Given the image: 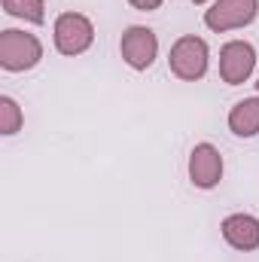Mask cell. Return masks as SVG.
Listing matches in <instances>:
<instances>
[{"mask_svg": "<svg viewBox=\"0 0 259 262\" xmlns=\"http://www.w3.org/2000/svg\"><path fill=\"white\" fill-rule=\"evenodd\" d=\"M40 58H43V43L34 34L15 31V28L0 31V67L3 70L21 73V70L37 67Z\"/></svg>", "mask_w": 259, "mask_h": 262, "instance_id": "obj_1", "label": "cell"}, {"mask_svg": "<svg viewBox=\"0 0 259 262\" xmlns=\"http://www.w3.org/2000/svg\"><path fill=\"white\" fill-rule=\"evenodd\" d=\"M207 58H210L207 43H204L201 37H195V34H186V37H180V40L171 46L168 67H171V73H174L177 79L195 82V79H201V76L207 73Z\"/></svg>", "mask_w": 259, "mask_h": 262, "instance_id": "obj_2", "label": "cell"}, {"mask_svg": "<svg viewBox=\"0 0 259 262\" xmlns=\"http://www.w3.org/2000/svg\"><path fill=\"white\" fill-rule=\"evenodd\" d=\"M52 37H55V49L61 55H82L92 40H95V25L82 15V12H61L55 18V28H52Z\"/></svg>", "mask_w": 259, "mask_h": 262, "instance_id": "obj_3", "label": "cell"}, {"mask_svg": "<svg viewBox=\"0 0 259 262\" xmlns=\"http://www.w3.org/2000/svg\"><path fill=\"white\" fill-rule=\"evenodd\" d=\"M259 12V0H217L210 9H204V25L213 34L247 28Z\"/></svg>", "mask_w": 259, "mask_h": 262, "instance_id": "obj_4", "label": "cell"}, {"mask_svg": "<svg viewBox=\"0 0 259 262\" xmlns=\"http://www.w3.org/2000/svg\"><path fill=\"white\" fill-rule=\"evenodd\" d=\"M119 52L131 70H146V67H153L156 55H159V37L143 25H131L119 40Z\"/></svg>", "mask_w": 259, "mask_h": 262, "instance_id": "obj_5", "label": "cell"}, {"mask_svg": "<svg viewBox=\"0 0 259 262\" xmlns=\"http://www.w3.org/2000/svg\"><path fill=\"white\" fill-rule=\"evenodd\" d=\"M256 67V49L247 40H232L220 49V76L229 85H241L253 76Z\"/></svg>", "mask_w": 259, "mask_h": 262, "instance_id": "obj_6", "label": "cell"}, {"mask_svg": "<svg viewBox=\"0 0 259 262\" xmlns=\"http://www.w3.org/2000/svg\"><path fill=\"white\" fill-rule=\"evenodd\" d=\"M189 180L198 189H213L223 180V156L213 143H195L189 152Z\"/></svg>", "mask_w": 259, "mask_h": 262, "instance_id": "obj_7", "label": "cell"}, {"mask_svg": "<svg viewBox=\"0 0 259 262\" xmlns=\"http://www.w3.org/2000/svg\"><path fill=\"white\" fill-rule=\"evenodd\" d=\"M223 238L229 247L250 253L259 247V220L250 213H229L223 220Z\"/></svg>", "mask_w": 259, "mask_h": 262, "instance_id": "obj_8", "label": "cell"}, {"mask_svg": "<svg viewBox=\"0 0 259 262\" xmlns=\"http://www.w3.org/2000/svg\"><path fill=\"white\" fill-rule=\"evenodd\" d=\"M229 131L238 137H256L259 134V95L238 101L229 110Z\"/></svg>", "mask_w": 259, "mask_h": 262, "instance_id": "obj_9", "label": "cell"}, {"mask_svg": "<svg viewBox=\"0 0 259 262\" xmlns=\"http://www.w3.org/2000/svg\"><path fill=\"white\" fill-rule=\"evenodd\" d=\"M0 3H3V12H9L21 21H31V25L46 21V3L43 0H0Z\"/></svg>", "mask_w": 259, "mask_h": 262, "instance_id": "obj_10", "label": "cell"}, {"mask_svg": "<svg viewBox=\"0 0 259 262\" xmlns=\"http://www.w3.org/2000/svg\"><path fill=\"white\" fill-rule=\"evenodd\" d=\"M25 125V116H21V107L9 98V95H3L0 98V134H6V137H12V134H18Z\"/></svg>", "mask_w": 259, "mask_h": 262, "instance_id": "obj_11", "label": "cell"}, {"mask_svg": "<svg viewBox=\"0 0 259 262\" xmlns=\"http://www.w3.org/2000/svg\"><path fill=\"white\" fill-rule=\"evenodd\" d=\"M134 9H140V12H153V9H159L162 6V0H128Z\"/></svg>", "mask_w": 259, "mask_h": 262, "instance_id": "obj_12", "label": "cell"}, {"mask_svg": "<svg viewBox=\"0 0 259 262\" xmlns=\"http://www.w3.org/2000/svg\"><path fill=\"white\" fill-rule=\"evenodd\" d=\"M195 6H204V3H207V0H192Z\"/></svg>", "mask_w": 259, "mask_h": 262, "instance_id": "obj_13", "label": "cell"}, {"mask_svg": "<svg viewBox=\"0 0 259 262\" xmlns=\"http://www.w3.org/2000/svg\"><path fill=\"white\" fill-rule=\"evenodd\" d=\"M256 89H259V82H256Z\"/></svg>", "mask_w": 259, "mask_h": 262, "instance_id": "obj_14", "label": "cell"}]
</instances>
